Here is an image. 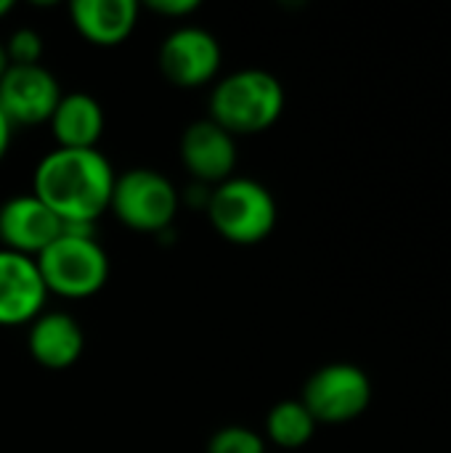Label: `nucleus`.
Segmentation results:
<instances>
[{"instance_id":"obj_15","label":"nucleus","mask_w":451,"mask_h":453,"mask_svg":"<svg viewBox=\"0 0 451 453\" xmlns=\"http://www.w3.org/2000/svg\"><path fill=\"white\" fill-rule=\"evenodd\" d=\"M316 433V422L300 401H279L266 417V435L284 451L303 449Z\"/></svg>"},{"instance_id":"obj_12","label":"nucleus","mask_w":451,"mask_h":453,"mask_svg":"<svg viewBox=\"0 0 451 453\" xmlns=\"http://www.w3.org/2000/svg\"><path fill=\"white\" fill-rule=\"evenodd\" d=\"M29 356L51 372H64L74 366L85 350V334L80 324L61 311H43L27 334Z\"/></svg>"},{"instance_id":"obj_20","label":"nucleus","mask_w":451,"mask_h":453,"mask_svg":"<svg viewBox=\"0 0 451 453\" xmlns=\"http://www.w3.org/2000/svg\"><path fill=\"white\" fill-rule=\"evenodd\" d=\"M5 69H8V58H5V48H3V42H0V80H3Z\"/></svg>"},{"instance_id":"obj_11","label":"nucleus","mask_w":451,"mask_h":453,"mask_svg":"<svg viewBox=\"0 0 451 453\" xmlns=\"http://www.w3.org/2000/svg\"><path fill=\"white\" fill-rule=\"evenodd\" d=\"M58 236H61V220L35 194H19L0 204L3 250L37 257Z\"/></svg>"},{"instance_id":"obj_8","label":"nucleus","mask_w":451,"mask_h":453,"mask_svg":"<svg viewBox=\"0 0 451 453\" xmlns=\"http://www.w3.org/2000/svg\"><path fill=\"white\" fill-rule=\"evenodd\" d=\"M61 96L58 80L43 64L8 66L0 80V109L13 127H35L48 122Z\"/></svg>"},{"instance_id":"obj_7","label":"nucleus","mask_w":451,"mask_h":453,"mask_svg":"<svg viewBox=\"0 0 451 453\" xmlns=\"http://www.w3.org/2000/svg\"><path fill=\"white\" fill-rule=\"evenodd\" d=\"M221 42L202 27H178L159 45V69L175 88H202L221 69Z\"/></svg>"},{"instance_id":"obj_4","label":"nucleus","mask_w":451,"mask_h":453,"mask_svg":"<svg viewBox=\"0 0 451 453\" xmlns=\"http://www.w3.org/2000/svg\"><path fill=\"white\" fill-rule=\"evenodd\" d=\"M35 263L48 295L85 300L101 292L109 281V257L96 236L61 231V236L35 257Z\"/></svg>"},{"instance_id":"obj_17","label":"nucleus","mask_w":451,"mask_h":453,"mask_svg":"<svg viewBox=\"0 0 451 453\" xmlns=\"http://www.w3.org/2000/svg\"><path fill=\"white\" fill-rule=\"evenodd\" d=\"M3 48L8 66H37L43 58V37L29 27L16 29Z\"/></svg>"},{"instance_id":"obj_2","label":"nucleus","mask_w":451,"mask_h":453,"mask_svg":"<svg viewBox=\"0 0 451 453\" xmlns=\"http://www.w3.org/2000/svg\"><path fill=\"white\" fill-rule=\"evenodd\" d=\"M282 111L284 88L266 69H239L218 80L210 93V119L234 138L268 130Z\"/></svg>"},{"instance_id":"obj_19","label":"nucleus","mask_w":451,"mask_h":453,"mask_svg":"<svg viewBox=\"0 0 451 453\" xmlns=\"http://www.w3.org/2000/svg\"><path fill=\"white\" fill-rule=\"evenodd\" d=\"M13 125L8 122V117L3 114V109H0V162H3V157L8 154V146H11V138H13Z\"/></svg>"},{"instance_id":"obj_13","label":"nucleus","mask_w":451,"mask_h":453,"mask_svg":"<svg viewBox=\"0 0 451 453\" xmlns=\"http://www.w3.org/2000/svg\"><path fill=\"white\" fill-rule=\"evenodd\" d=\"M136 0H74L69 5L77 35L98 48H114L130 37L138 24Z\"/></svg>"},{"instance_id":"obj_21","label":"nucleus","mask_w":451,"mask_h":453,"mask_svg":"<svg viewBox=\"0 0 451 453\" xmlns=\"http://www.w3.org/2000/svg\"><path fill=\"white\" fill-rule=\"evenodd\" d=\"M11 11H13V3H11V0H0V19L8 16Z\"/></svg>"},{"instance_id":"obj_1","label":"nucleus","mask_w":451,"mask_h":453,"mask_svg":"<svg viewBox=\"0 0 451 453\" xmlns=\"http://www.w3.org/2000/svg\"><path fill=\"white\" fill-rule=\"evenodd\" d=\"M114 167L98 149H53L32 175V194L61 220L93 223L109 210Z\"/></svg>"},{"instance_id":"obj_3","label":"nucleus","mask_w":451,"mask_h":453,"mask_svg":"<svg viewBox=\"0 0 451 453\" xmlns=\"http://www.w3.org/2000/svg\"><path fill=\"white\" fill-rule=\"evenodd\" d=\"M213 228L231 244H258L271 236L279 210L274 194L253 178H229L210 191L205 207Z\"/></svg>"},{"instance_id":"obj_6","label":"nucleus","mask_w":451,"mask_h":453,"mask_svg":"<svg viewBox=\"0 0 451 453\" xmlns=\"http://www.w3.org/2000/svg\"><path fill=\"white\" fill-rule=\"evenodd\" d=\"M372 401L369 377L354 364H330L314 372L306 385L300 403L308 409L316 425H346L367 411Z\"/></svg>"},{"instance_id":"obj_10","label":"nucleus","mask_w":451,"mask_h":453,"mask_svg":"<svg viewBox=\"0 0 451 453\" xmlns=\"http://www.w3.org/2000/svg\"><path fill=\"white\" fill-rule=\"evenodd\" d=\"M48 300L35 257L0 247V326L32 324Z\"/></svg>"},{"instance_id":"obj_9","label":"nucleus","mask_w":451,"mask_h":453,"mask_svg":"<svg viewBox=\"0 0 451 453\" xmlns=\"http://www.w3.org/2000/svg\"><path fill=\"white\" fill-rule=\"evenodd\" d=\"M181 162L199 186H218L234 178L237 141L210 117L191 122L181 135Z\"/></svg>"},{"instance_id":"obj_14","label":"nucleus","mask_w":451,"mask_h":453,"mask_svg":"<svg viewBox=\"0 0 451 453\" xmlns=\"http://www.w3.org/2000/svg\"><path fill=\"white\" fill-rule=\"evenodd\" d=\"M48 122L58 149H96L104 133V109L88 93H66Z\"/></svg>"},{"instance_id":"obj_5","label":"nucleus","mask_w":451,"mask_h":453,"mask_svg":"<svg viewBox=\"0 0 451 453\" xmlns=\"http://www.w3.org/2000/svg\"><path fill=\"white\" fill-rule=\"evenodd\" d=\"M181 196L170 178L152 167H133L114 178L109 210L114 218L141 234H165L175 220Z\"/></svg>"},{"instance_id":"obj_16","label":"nucleus","mask_w":451,"mask_h":453,"mask_svg":"<svg viewBox=\"0 0 451 453\" xmlns=\"http://www.w3.org/2000/svg\"><path fill=\"white\" fill-rule=\"evenodd\" d=\"M207 453H266L263 438L242 425H229L213 433L207 441Z\"/></svg>"},{"instance_id":"obj_18","label":"nucleus","mask_w":451,"mask_h":453,"mask_svg":"<svg viewBox=\"0 0 451 453\" xmlns=\"http://www.w3.org/2000/svg\"><path fill=\"white\" fill-rule=\"evenodd\" d=\"M146 8L159 16H167V19H183V16L194 13L199 8V3L197 0H152V3H146Z\"/></svg>"}]
</instances>
